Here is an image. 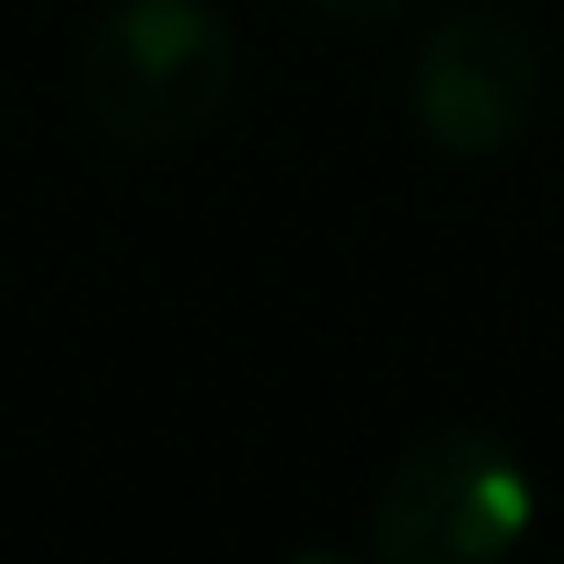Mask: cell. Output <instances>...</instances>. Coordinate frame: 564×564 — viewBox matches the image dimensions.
<instances>
[{"mask_svg":"<svg viewBox=\"0 0 564 564\" xmlns=\"http://www.w3.org/2000/svg\"><path fill=\"white\" fill-rule=\"evenodd\" d=\"M322 14H344V22H386V14H400L408 0H315Z\"/></svg>","mask_w":564,"mask_h":564,"instance_id":"cell-4","label":"cell"},{"mask_svg":"<svg viewBox=\"0 0 564 564\" xmlns=\"http://www.w3.org/2000/svg\"><path fill=\"white\" fill-rule=\"evenodd\" d=\"M536 486L500 429L422 436L372 500V557L386 564H486L529 536Z\"/></svg>","mask_w":564,"mask_h":564,"instance_id":"cell-2","label":"cell"},{"mask_svg":"<svg viewBox=\"0 0 564 564\" xmlns=\"http://www.w3.org/2000/svg\"><path fill=\"white\" fill-rule=\"evenodd\" d=\"M536 43L500 14H451L443 29H429V43L414 51L408 72V108L436 151L451 158H494L536 115Z\"/></svg>","mask_w":564,"mask_h":564,"instance_id":"cell-3","label":"cell"},{"mask_svg":"<svg viewBox=\"0 0 564 564\" xmlns=\"http://www.w3.org/2000/svg\"><path fill=\"white\" fill-rule=\"evenodd\" d=\"M236 86V29L207 0H115L79 57L94 122L129 151L200 137Z\"/></svg>","mask_w":564,"mask_h":564,"instance_id":"cell-1","label":"cell"}]
</instances>
